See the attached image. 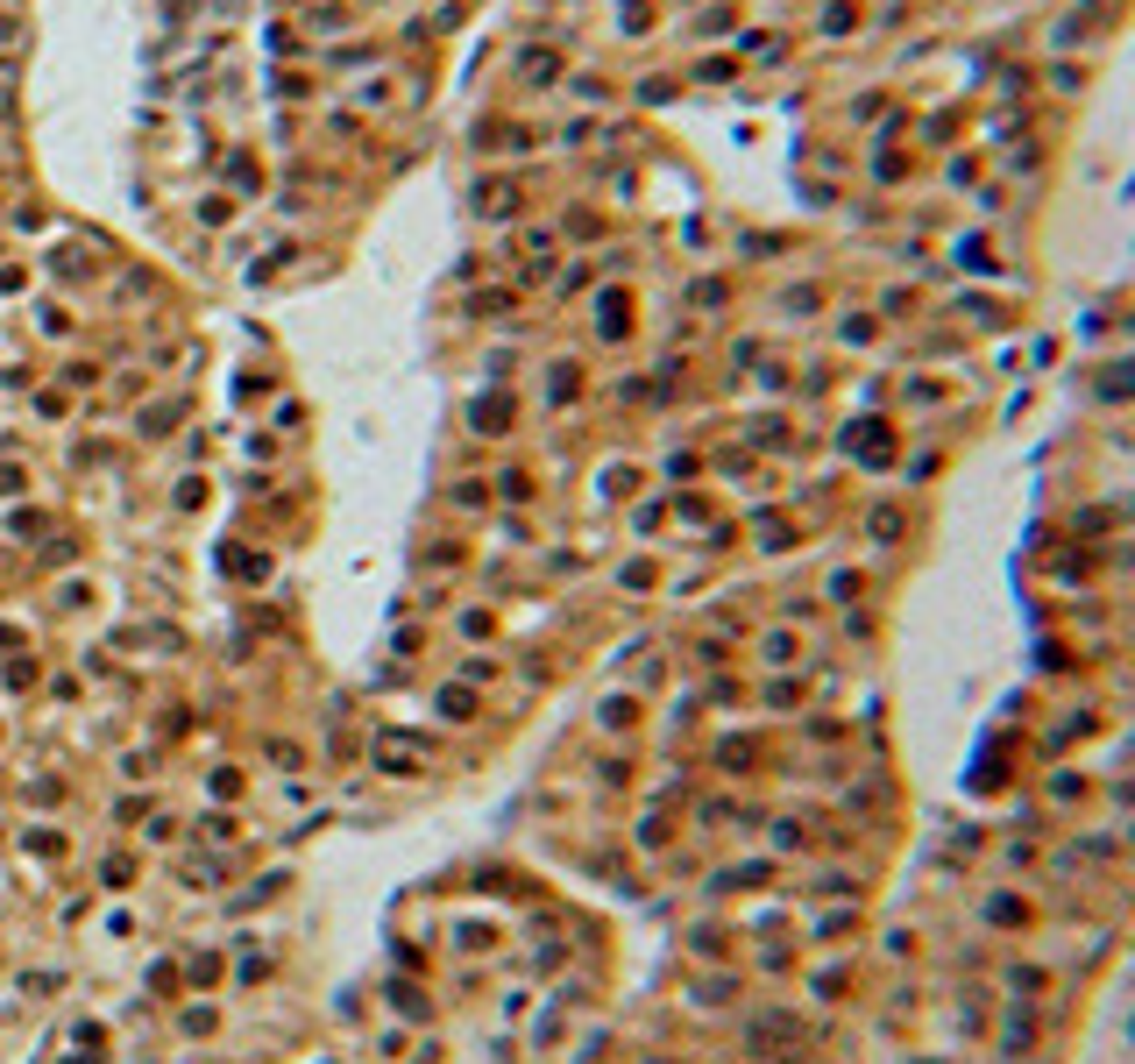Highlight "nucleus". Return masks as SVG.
<instances>
[{"label":"nucleus","instance_id":"obj_1","mask_svg":"<svg viewBox=\"0 0 1135 1064\" xmlns=\"http://www.w3.org/2000/svg\"><path fill=\"white\" fill-rule=\"evenodd\" d=\"M377 767L383 774H419V745L412 738H377Z\"/></svg>","mask_w":1135,"mask_h":1064},{"label":"nucleus","instance_id":"obj_2","mask_svg":"<svg viewBox=\"0 0 1135 1064\" xmlns=\"http://www.w3.org/2000/svg\"><path fill=\"white\" fill-rule=\"evenodd\" d=\"M475 710H482V702H475L469 681H448V688H440V717H448V724H475Z\"/></svg>","mask_w":1135,"mask_h":1064},{"label":"nucleus","instance_id":"obj_3","mask_svg":"<svg viewBox=\"0 0 1135 1064\" xmlns=\"http://www.w3.org/2000/svg\"><path fill=\"white\" fill-rule=\"evenodd\" d=\"M263 760H270V767H277V774H298V767H312V760H305V745H298V738H270V745H263Z\"/></svg>","mask_w":1135,"mask_h":1064},{"label":"nucleus","instance_id":"obj_4","mask_svg":"<svg viewBox=\"0 0 1135 1064\" xmlns=\"http://www.w3.org/2000/svg\"><path fill=\"white\" fill-rule=\"evenodd\" d=\"M99 887H107V894H128V887H135V859H128V852H114V859L99 866Z\"/></svg>","mask_w":1135,"mask_h":1064},{"label":"nucleus","instance_id":"obj_5","mask_svg":"<svg viewBox=\"0 0 1135 1064\" xmlns=\"http://www.w3.org/2000/svg\"><path fill=\"white\" fill-rule=\"evenodd\" d=\"M29 852H43V859H57V852H64V838H57V830H29Z\"/></svg>","mask_w":1135,"mask_h":1064},{"label":"nucleus","instance_id":"obj_6","mask_svg":"<svg viewBox=\"0 0 1135 1064\" xmlns=\"http://www.w3.org/2000/svg\"><path fill=\"white\" fill-rule=\"evenodd\" d=\"M178 1022H185V1036H206V1029H213V1008H185Z\"/></svg>","mask_w":1135,"mask_h":1064},{"label":"nucleus","instance_id":"obj_7","mask_svg":"<svg viewBox=\"0 0 1135 1064\" xmlns=\"http://www.w3.org/2000/svg\"><path fill=\"white\" fill-rule=\"evenodd\" d=\"M21 986H29V993H57V986H64V972H29Z\"/></svg>","mask_w":1135,"mask_h":1064},{"label":"nucleus","instance_id":"obj_8","mask_svg":"<svg viewBox=\"0 0 1135 1064\" xmlns=\"http://www.w3.org/2000/svg\"><path fill=\"white\" fill-rule=\"evenodd\" d=\"M462 632H469V639H482V632H497V617H490V610H469V617H462Z\"/></svg>","mask_w":1135,"mask_h":1064},{"label":"nucleus","instance_id":"obj_9","mask_svg":"<svg viewBox=\"0 0 1135 1064\" xmlns=\"http://www.w3.org/2000/svg\"><path fill=\"white\" fill-rule=\"evenodd\" d=\"M21 646V625H0V653H14Z\"/></svg>","mask_w":1135,"mask_h":1064}]
</instances>
